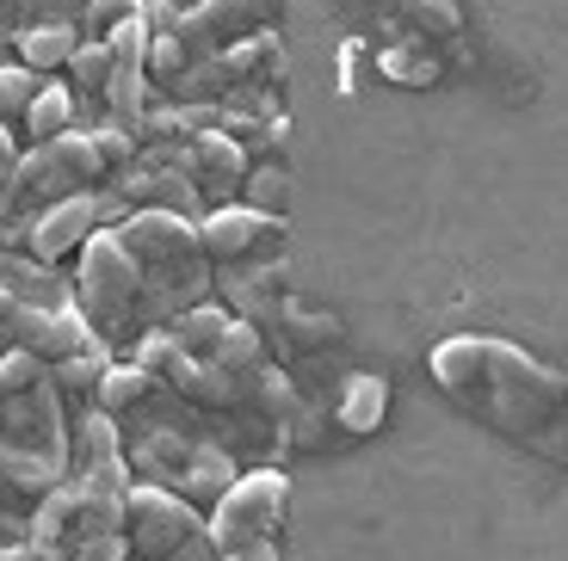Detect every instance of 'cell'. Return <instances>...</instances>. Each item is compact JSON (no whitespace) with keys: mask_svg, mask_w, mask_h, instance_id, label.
I'll use <instances>...</instances> for the list:
<instances>
[{"mask_svg":"<svg viewBox=\"0 0 568 561\" xmlns=\"http://www.w3.org/2000/svg\"><path fill=\"white\" fill-rule=\"evenodd\" d=\"M242 197L254 204V211H266V216H284V211H291V173H284V155H278V161H254V167H247Z\"/></svg>","mask_w":568,"mask_h":561,"instance_id":"19","label":"cell"},{"mask_svg":"<svg viewBox=\"0 0 568 561\" xmlns=\"http://www.w3.org/2000/svg\"><path fill=\"white\" fill-rule=\"evenodd\" d=\"M426 370L469 420H483L488 432L538 450L550 463H568V370L544 365L526 346L495 334L439 339Z\"/></svg>","mask_w":568,"mask_h":561,"instance_id":"1","label":"cell"},{"mask_svg":"<svg viewBox=\"0 0 568 561\" xmlns=\"http://www.w3.org/2000/svg\"><path fill=\"white\" fill-rule=\"evenodd\" d=\"M69 469L81 481H112V488H130L124 481V445H118V426L105 407H93V414H81L69 432Z\"/></svg>","mask_w":568,"mask_h":561,"instance_id":"9","label":"cell"},{"mask_svg":"<svg viewBox=\"0 0 568 561\" xmlns=\"http://www.w3.org/2000/svg\"><path fill=\"white\" fill-rule=\"evenodd\" d=\"M13 315H19V296L7 290V284H0V334H7V327H13Z\"/></svg>","mask_w":568,"mask_h":561,"instance_id":"26","label":"cell"},{"mask_svg":"<svg viewBox=\"0 0 568 561\" xmlns=\"http://www.w3.org/2000/svg\"><path fill=\"white\" fill-rule=\"evenodd\" d=\"M74 296H81V315L93 322V334L105 346L130 334L136 322V296H142V272L130 259V247L118 241V228H93L81 241V278H74Z\"/></svg>","mask_w":568,"mask_h":561,"instance_id":"3","label":"cell"},{"mask_svg":"<svg viewBox=\"0 0 568 561\" xmlns=\"http://www.w3.org/2000/svg\"><path fill=\"white\" fill-rule=\"evenodd\" d=\"M118 197H112V185L105 192H69V197H57L50 211H38L26 223V253L31 259H43V266H57L62 253H81V241L93 235V228H105V223H118Z\"/></svg>","mask_w":568,"mask_h":561,"instance_id":"6","label":"cell"},{"mask_svg":"<svg viewBox=\"0 0 568 561\" xmlns=\"http://www.w3.org/2000/svg\"><path fill=\"white\" fill-rule=\"evenodd\" d=\"M260 346H266V327H254L247 315H235V322L223 327V339H216V365L223 370H235V377H247V370L260 365Z\"/></svg>","mask_w":568,"mask_h":561,"instance_id":"18","label":"cell"},{"mask_svg":"<svg viewBox=\"0 0 568 561\" xmlns=\"http://www.w3.org/2000/svg\"><path fill=\"white\" fill-rule=\"evenodd\" d=\"M284 506H291V476H284V469L260 463V469H247V476H235L223 493H216L211 519H204L216 555L247 549V543H272L278 524H284Z\"/></svg>","mask_w":568,"mask_h":561,"instance_id":"4","label":"cell"},{"mask_svg":"<svg viewBox=\"0 0 568 561\" xmlns=\"http://www.w3.org/2000/svg\"><path fill=\"white\" fill-rule=\"evenodd\" d=\"M118 241L130 247L142 272V296H136V322H155L168 327L180 309L204 303L211 290V253H204V235H199V216L185 211H124L118 216Z\"/></svg>","mask_w":568,"mask_h":561,"instance_id":"2","label":"cell"},{"mask_svg":"<svg viewBox=\"0 0 568 561\" xmlns=\"http://www.w3.org/2000/svg\"><path fill=\"white\" fill-rule=\"evenodd\" d=\"M229 322H235V315H229V309H216V303H192V309H180V315L168 322V334L180 339V346L192 351V358H211Z\"/></svg>","mask_w":568,"mask_h":561,"instance_id":"17","label":"cell"},{"mask_svg":"<svg viewBox=\"0 0 568 561\" xmlns=\"http://www.w3.org/2000/svg\"><path fill=\"white\" fill-rule=\"evenodd\" d=\"M235 481V450L229 445H192V457H185V469H180V493L185 500H211L216 506V493Z\"/></svg>","mask_w":568,"mask_h":561,"instance_id":"14","label":"cell"},{"mask_svg":"<svg viewBox=\"0 0 568 561\" xmlns=\"http://www.w3.org/2000/svg\"><path fill=\"white\" fill-rule=\"evenodd\" d=\"M7 173H13V167H0V192H7Z\"/></svg>","mask_w":568,"mask_h":561,"instance_id":"27","label":"cell"},{"mask_svg":"<svg viewBox=\"0 0 568 561\" xmlns=\"http://www.w3.org/2000/svg\"><path fill=\"white\" fill-rule=\"evenodd\" d=\"M50 377L43 370V358L31 346H13L7 358H0V395H19V389H38V382Z\"/></svg>","mask_w":568,"mask_h":561,"instance_id":"21","label":"cell"},{"mask_svg":"<svg viewBox=\"0 0 568 561\" xmlns=\"http://www.w3.org/2000/svg\"><path fill=\"white\" fill-rule=\"evenodd\" d=\"M223 561H284V555H278V537H272V543H247V549H229Z\"/></svg>","mask_w":568,"mask_h":561,"instance_id":"24","label":"cell"},{"mask_svg":"<svg viewBox=\"0 0 568 561\" xmlns=\"http://www.w3.org/2000/svg\"><path fill=\"white\" fill-rule=\"evenodd\" d=\"M223 296L247 315V322H260V315L284 296V259L272 253V259H260V266H247V272H223Z\"/></svg>","mask_w":568,"mask_h":561,"instance_id":"13","label":"cell"},{"mask_svg":"<svg viewBox=\"0 0 568 561\" xmlns=\"http://www.w3.org/2000/svg\"><path fill=\"white\" fill-rule=\"evenodd\" d=\"M260 322H266L291 351H327L334 339H341V322H334V315H327V309H310V303H297L291 290H284L278 303L260 315Z\"/></svg>","mask_w":568,"mask_h":561,"instance_id":"10","label":"cell"},{"mask_svg":"<svg viewBox=\"0 0 568 561\" xmlns=\"http://www.w3.org/2000/svg\"><path fill=\"white\" fill-rule=\"evenodd\" d=\"M199 531H204V519L185 493L161 488V481H142V488L124 493V543L136 561H168L185 537H199Z\"/></svg>","mask_w":568,"mask_h":561,"instance_id":"5","label":"cell"},{"mask_svg":"<svg viewBox=\"0 0 568 561\" xmlns=\"http://www.w3.org/2000/svg\"><path fill=\"white\" fill-rule=\"evenodd\" d=\"M199 235H204V253H211V259L278 253L284 247V216H266V211H254L247 197H235V204H211V211L199 216Z\"/></svg>","mask_w":568,"mask_h":561,"instance_id":"8","label":"cell"},{"mask_svg":"<svg viewBox=\"0 0 568 561\" xmlns=\"http://www.w3.org/2000/svg\"><path fill=\"white\" fill-rule=\"evenodd\" d=\"M168 561H223V555H216V543H211V531H199V537H185V543L180 549H173V555Z\"/></svg>","mask_w":568,"mask_h":561,"instance_id":"23","label":"cell"},{"mask_svg":"<svg viewBox=\"0 0 568 561\" xmlns=\"http://www.w3.org/2000/svg\"><path fill=\"white\" fill-rule=\"evenodd\" d=\"M389 414V377H377V370H353V377L341 382V401H334V420L346 426L353 438L377 432Z\"/></svg>","mask_w":568,"mask_h":561,"instance_id":"12","label":"cell"},{"mask_svg":"<svg viewBox=\"0 0 568 561\" xmlns=\"http://www.w3.org/2000/svg\"><path fill=\"white\" fill-rule=\"evenodd\" d=\"M105 370H112V351H105V346H87V351H74V358H62L50 382H57L62 395H100V377H105Z\"/></svg>","mask_w":568,"mask_h":561,"instance_id":"20","label":"cell"},{"mask_svg":"<svg viewBox=\"0 0 568 561\" xmlns=\"http://www.w3.org/2000/svg\"><path fill=\"white\" fill-rule=\"evenodd\" d=\"M247 167H254V149L229 130V118L185 142V173H192V185L204 192V204H235L242 185H247Z\"/></svg>","mask_w":568,"mask_h":561,"instance_id":"7","label":"cell"},{"mask_svg":"<svg viewBox=\"0 0 568 561\" xmlns=\"http://www.w3.org/2000/svg\"><path fill=\"white\" fill-rule=\"evenodd\" d=\"M155 389H161V377H155V370H142L136 358H130V365H112L100 377V407L118 420V414H136V407L149 401Z\"/></svg>","mask_w":568,"mask_h":561,"instance_id":"15","label":"cell"},{"mask_svg":"<svg viewBox=\"0 0 568 561\" xmlns=\"http://www.w3.org/2000/svg\"><path fill=\"white\" fill-rule=\"evenodd\" d=\"M130 555V543H124V531H105V537H87V543H74V549H62L57 561H124Z\"/></svg>","mask_w":568,"mask_h":561,"instance_id":"22","label":"cell"},{"mask_svg":"<svg viewBox=\"0 0 568 561\" xmlns=\"http://www.w3.org/2000/svg\"><path fill=\"white\" fill-rule=\"evenodd\" d=\"M19 155H26V149H19V130H13V118H0V167H13Z\"/></svg>","mask_w":568,"mask_h":561,"instance_id":"25","label":"cell"},{"mask_svg":"<svg viewBox=\"0 0 568 561\" xmlns=\"http://www.w3.org/2000/svg\"><path fill=\"white\" fill-rule=\"evenodd\" d=\"M0 284H7L19 303H43V309L69 303V290L50 278V266H43V259H13V253H0Z\"/></svg>","mask_w":568,"mask_h":561,"instance_id":"16","label":"cell"},{"mask_svg":"<svg viewBox=\"0 0 568 561\" xmlns=\"http://www.w3.org/2000/svg\"><path fill=\"white\" fill-rule=\"evenodd\" d=\"M81 124V93L69 86V74H50V81L38 86V99L26 105V118H19V130H26V142H50L62 136V130Z\"/></svg>","mask_w":568,"mask_h":561,"instance_id":"11","label":"cell"}]
</instances>
